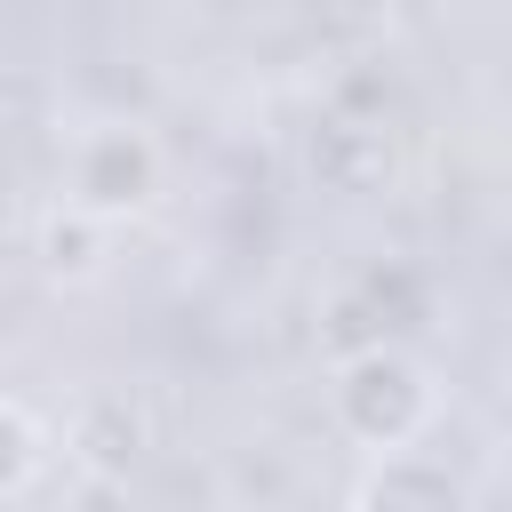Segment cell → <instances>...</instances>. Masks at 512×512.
I'll use <instances>...</instances> for the list:
<instances>
[{
	"mask_svg": "<svg viewBox=\"0 0 512 512\" xmlns=\"http://www.w3.org/2000/svg\"><path fill=\"white\" fill-rule=\"evenodd\" d=\"M336 424L360 440V448H408L424 424H432V376L416 368V352H400L392 336L384 344H360L336 360Z\"/></svg>",
	"mask_w": 512,
	"mask_h": 512,
	"instance_id": "1",
	"label": "cell"
},
{
	"mask_svg": "<svg viewBox=\"0 0 512 512\" xmlns=\"http://www.w3.org/2000/svg\"><path fill=\"white\" fill-rule=\"evenodd\" d=\"M64 192H72V208H88L104 224H128L160 200V144L144 128H88L72 144Z\"/></svg>",
	"mask_w": 512,
	"mask_h": 512,
	"instance_id": "2",
	"label": "cell"
},
{
	"mask_svg": "<svg viewBox=\"0 0 512 512\" xmlns=\"http://www.w3.org/2000/svg\"><path fill=\"white\" fill-rule=\"evenodd\" d=\"M304 168L320 192H344V200H368L392 184V136L384 120H352V112H328L312 136H304Z\"/></svg>",
	"mask_w": 512,
	"mask_h": 512,
	"instance_id": "3",
	"label": "cell"
},
{
	"mask_svg": "<svg viewBox=\"0 0 512 512\" xmlns=\"http://www.w3.org/2000/svg\"><path fill=\"white\" fill-rule=\"evenodd\" d=\"M352 512H472V488L432 464V456H408V448H384L360 488H352Z\"/></svg>",
	"mask_w": 512,
	"mask_h": 512,
	"instance_id": "4",
	"label": "cell"
},
{
	"mask_svg": "<svg viewBox=\"0 0 512 512\" xmlns=\"http://www.w3.org/2000/svg\"><path fill=\"white\" fill-rule=\"evenodd\" d=\"M104 240H112V224L64 200V208L40 224L32 248H40V272H48V280H96V272H104Z\"/></svg>",
	"mask_w": 512,
	"mask_h": 512,
	"instance_id": "5",
	"label": "cell"
},
{
	"mask_svg": "<svg viewBox=\"0 0 512 512\" xmlns=\"http://www.w3.org/2000/svg\"><path fill=\"white\" fill-rule=\"evenodd\" d=\"M352 304L376 320V336H392V344H400V328H416V320H424V280H416L408 264H376V272H360V280H352Z\"/></svg>",
	"mask_w": 512,
	"mask_h": 512,
	"instance_id": "6",
	"label": "cell"
},
{
	"mask_svg": "<svg viewBox=\"0 0 512 512\" xmlns=\"http://www.w3.org/2000/svg\"><path fill=\"white\" fill-rule=\"evenodd\" d=\"M72 448H80L88 472H120V480H128V464H136V416H128V400H96V408L80 416Z\"/></svg>",
	"mask_w": 512,
	"mask_h": 512,
	"instance_id": "7",
	"label": "cell"
},
{
	"mask_svg": "<svg viewBox=\"0 0 512 512\" xmlns=\"http://www.w3.org/2000/svg\"><path fill=\"white\" fill-rule=\"evenodd\" d=\"M48 464V440H40V424L16 408V400H0V496H16V488H32V472Z\"/></svg>",
	"mask_w": 512,
	"mask_h": 512,
	"instance_id": "8",
	"label": "cell"
},
{
	"mask_svg": "<svg viewBox=\"0 0 512 512\" xmlns=\"http://www.w3.org/2000/svg\"><path fill=\"white\" fill-rule=\"evenodd\" d=\"M320 16H328V32L352 40V48H368V40L392 32V0H320Z\"/></svg>",
	"mask_w": 512,
	"mask_h": 512,
	"instance_id": "9",
	"label": "cell"
},
{
	"mask_svg": "<svg viewBox=\"0 0 512 512\" xmlns=\"http://www.w3.org/2000/svg\"><path fill=\"white\" fill-rule=\"evenodd\" d=\"M72 512H128V480L80 464V480H72Z\"/></svg>",
	"mask_w": 512,
	"mask_h": 512,
	"instance_id": "10",
	"label": "cell"
}]
</instances>
